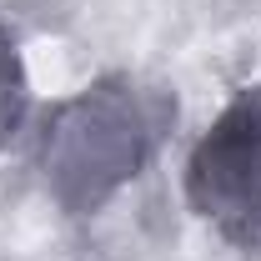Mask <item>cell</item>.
Listing matches in <instances>:
<instances>
[{"instance_id":"obj_2","label":"cell","mask_w":261,"mask_h":261,"mask_svg":"<svg viewBox=\"0 0 261 261\" xmlns=\"http://www.w3.org/2000/svg\"><path fill=\"white\" fill-rule=\"evenodd\" d=\"M186 201L231 241H261V86H241L196 136L186 156Z\"/></svg>"},{"instance_id":"obj_1","label":"cell","mask_w":261,"mask_h":261,"mask_svg":"<svg viewBox=\"0 0 261 261\" xmlns=\"http://www.w3.org/2000/svg\"><path fill=\"white\" fill-rule=\"evenodd\" d=\"M161 111L130 75H100L65 96L40 136V176L50 201L70 216H91L146 171Z\"/></svg>"},{"instance_id":"obj_3","label":"cell","mask_w":261,"mask_h":261,"mask_svg":"<svg viewBox=\"0 0 261 261\" xmlns=\"http://www.w3.org/2000/svg\"><path fill=\"white\" fill-rule=\"evenodd\" d=\"M25 106H31V81H25V65L15 40L0 31V146L15 141V130L25 121Z\"/></svg>"}]
</instances>
